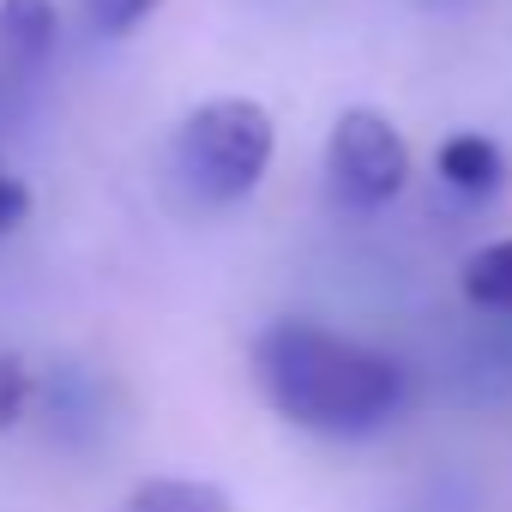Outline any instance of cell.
I'll use <instances>...</instances> for the list:
<instances>
[{"label": "cell", "instance_id": "cell-9", "mask_svg": "<svg viewBox=\"0 0 512 512\" xmlns=\"http://www.w3.org/2000/svg\"><path fill=\"white\" fill-rule=\"evenodd\" d=\"M31 404V368L19 356H0V428H13Z\"/></svg>", "mask_w": 512, "mask_h": 512}, {"label": "cell", "instance_id": "cell-3", "mask_svg": "<svg viewBox=\"0 0 512 512\" xmlns=\"http://www.w3.org/2000/svg\"><path fill=\"white\" fill-rule=\"evenodd\" d=\"M326 175H332L338 199H350L356 211H380L386 199L404 193L410 151L380 109H344L326 139Z\"/></svg>", "mask_w": 512, "mask_h": 512}, {"label": "cell", "instance_id": "cell-6", "mask_svg": "<svg viewBox=\"0 0 512 512\" xmlns=\"http://www.w3.org/2000/svg\"><path fill=\"white\" fill-rule=\"evenodd\" d=\"M127 512H229V494L193 476H151L127 494Z\"/></svg>", "mask_w": 512, "mask_h": 512}, {"label": "cell", "instance_id": "cell-1", "mask_svg": "<svg viewBox=\"0 0 512 512\" xmlns=\"http://www.w3.org/2000/svg\"><path fill=\"white\" fill-rule=\"evenodd\" d=\"M253 374L296 428H314V434H368L404 398V374L392 356L356 338H338L314 320L266 326L260 344H253Z\"/></svg>", "mask_w": 512, "mask_h": 512}, {"label": "cell", "instance_id": "cell-4", "mask_svg": "<svg viewBox=\"0 0 512 512\" xmlns=\"http://www.w3.org/2000/svg\"><path fill=\"white\" fill-rule=\"evenodd\" d=\"M55 31H61L55 0H0V91H19L25 79L43 73Z\"/></svg>", "mask_w": 512, "mask_h": 512}, {"label": "cell", "instance_id": "cell-2", "mask_svg": "<svg viewBox=\"0 0 512 512\" xmlns=\"http://www.w3.org/2000/svg\"><path fill=\"white\" fill-rule=\"evenodd\" d=\"M278 151V127L260 103L217 97L199 103L175 133V175L199 205H235L241 193L260 187L266 163Z\"/></svg>", "mask_w": 512, "mask_h": 512}, {"label": "cell", "instance_id": "cell-7", "mask_svg": "<svg viewBox=\"0 0 512 512\" xmlns=\"http://www.w3.org/2000/svg\"><path fill=\"white\" fill-rule=\"evenodd\" d=\"M464 296L476 308H512V235L476 247L464 260Z\"/></svg>", "mask_w": 512, "mask_h": 512}, {"label": "cell", "instance_id": "cell-10", "mask_svg": "<svg viewBox=\"0 0 512 512\" xmlns=\"http://www.w3.org/2000/svg\"><path fill=\"white\" fill-rule=\"evenodd\" d=\"M25 211H31V193H25V181H19V175H7V169H0V229H13V223H25Z\"/></svg>", "mask_w": 512, "mask_h": 512}, {"label": "cell", "instance_id": "cell-5", "mask_svg": "<svg viewBox=\"0 0 512 512\" xmlns=\"http://www.w3.org/2000/svg\"><path fill=\"white\" fill-rule=\"evenodd\" d=\"M440 181L464 199H488L506 187V151L488 133H458L440 145Z\"/></svg>", "mask_w": 512, "mask_h": 512}, {"label": "cell", "instance_id": "cell-8", "mask_svg": "<svg viewBox=\"0 0 512 512\" xmlns=\"http://www.w3.org/2000/svg\"><path fill=\"white\" fill-rule=\"evenodd\" d=\"M163 0H79V13L97 37H127L133 25H145Z\"/></svg>", "mask_w": 512, "mask_h": 512}]
</instances>
